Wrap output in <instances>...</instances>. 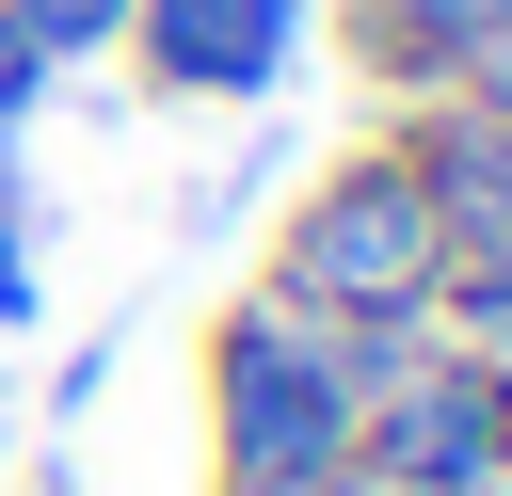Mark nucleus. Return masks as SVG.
<instances>
[{
	"label": "nucleus",
	"mask_w": 512,
	"mask_h": 496,
	"mask_svg": "<svg viewBox=\"0 0 512 496\" xmlns=\"http://www.w3.org/2000/svg\"><path fill=\"white\" fill-rule=\"evenodd\" d=\"M352 416H368L352 336L288 320L272 288L208 320V464H224V496H352Z\"/></svg>",
	"instance_id": "obj_1"
},
{
	"label": "nucleus",
	"mask_w": 512,
	"mask_h": 496,
	"mask_svg": "<svg viewBox=\"0 0 512 496\" xmlns=\"http://www.w3.org/2000/svg\"><path fill=\"white\" fill-rule=\"evenodd\" d=\"M272 304L320 320V336H352V352L432 336V208H416V160H400V144L336 160V176L288 208V240H272Z\"/></svg>",
	"instance_id": "obj_2"
},
{
	"label": "nucleus",
	"mask_w": 512,
	"mask_h": 496,
	"mask_svg": "<svg viewBox=\"0 0 512 496\" xmlns=\"http://www.w3.org/2000/svg\"><path fill=\"white\" fill-rule=\"evenodd\" d=\"M288 32H304V0H128L112 48L160 96H272L288 80Z\"/></svg>",
	"instance_id": "obj_3"
},
{
	"label": "nucleus",
	"mask_w": 512,
	"mask_h": 496,
	"mask_svg": "<svg viewBox=\"0 0 512 496\" xmlns=\"http://www.w3.org/2000/svg\"><path fill=\"white\" fill-rule=\"evenodd\" d=\"M352 48L400 96H512V0H352Z\"/></svg>",
	"instance_id": "obj_4"
},
{
	"label": "nucleus",
	"mask_w": 512,
	"mask_h": 496,
	"mask_svg": "<svg viewBox=\"0 0 512 496\" xmlns=\"http://www.w3.org/2000/svg\"><path fill=\"white\" fill-rule=\"evenodd\" d=\"M0 32H32L48 64H80V48H112V32H128V0H0Z\"/></svg>",
	"instance_id": "obj_5"
},
{
	"label": "nucleus",
	"mask_w": 512,
	"mask_h": 496,
	"mask_svg": "<svg viewBox=\"0 0 512 496\" xmlns=\"http://www.w3.org/2000/svg\"><path fill=\"white\" fill-rule=\"evenodd\" d=\"M32 96H48V48H32V32H0V144H16V112H32Z\"/></svg>",
	"instance_id": "obj_6"
},
{
	"label": "nucleus",
	"mask_w": 512,
	"mask_h": 496,
	"mask_svg": "<svg viewBox=\"0 0 512 496\" xmlns=\"http://www.w3.org/2000/svg\"><path fill=\"white\" fill-rule=\"evenodd\" d=\"M32 320V240H16V208H0V336Z\"/></svg>",
	"instance_id": "obj_7"
}]
</instances>
